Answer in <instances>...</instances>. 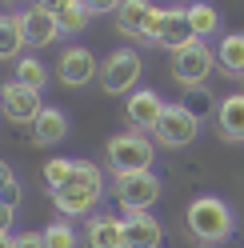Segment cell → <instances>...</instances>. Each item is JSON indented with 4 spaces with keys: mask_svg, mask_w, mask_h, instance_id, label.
I'll return each instance as SVG.
<instances>
[{
    "mask_svg": "<svg viewBox=\"0 0 244 248\" xmlns=\"http://www.w3.org/2000/svg\"><path fill=\"white\" fill-rule=\"evenodd\" d=\"M52 196V204L60 216H92L100 204H104V196H108V180H104V168L96 160H76L72 164V176L60 184V188L48 192Z\"/></svg>",
    "mask_w": 244,
    "mask_h": 248,
    "instance_id": "6da1fadb",
    "label": "cell"
},
{
    "mask_svg": "<svg viewBox=\"0 0 244 248\" xmlns=\"http://www.w3.org/2000/svg\"><path fill=\"white\" fill-rule=\"evenodd\" d=\"M184 224L192 232V240L208 248V244H224L236 232V216L228 208V200L220 196H196L184 212Z\"/></svg>",
    "mask_w": 244,
    "mask_h": 248,
    "instance_id": "7a4b0ae2",
    "label": "cell"
},
{
    "mask_svg": "<svg viewBox=\"0 0 244 248\" xmlns=\"http://www.w3.org/2000/svg\"><path fill=\"white\" fill-rule=\"evenodd\" d=\"M152 160H156V148H152V136L140 128H128V132H116L104 140V164L108 172H148Z\"/></svg>",
    "mask_w": 244,
    "mask_h": 248,
    "instance_id": "3957f363",
    "label": "cell"
},
{
    "mask_svg": "<svg viewBox=\"0 0 244 248\" xmlns=\"http://www.w3.org/2000/svg\"><path fill=\"white\" fill-rule=\"evenodd\" d=\"M140 72H144V60L140 52L132 48H116L100 60V88L108 96H132L136 84H140Z\"/></svg>",
    "mask_w": 244,
    "mask_h": 248,
    "instance_id": "277c9868",
    "label": "cell"
},
{
    "mask_svg": "<svg viewBox=\"0 0 244 248\" xmlns=\"http://www.w3.org/2000/svg\"><path fill=\"white\" fill-rule=\"evenodd\" d=\"M160 192H164V184H160V176L152 172V168L148 172H120V176H112V196H116V204L124 212H148L160 200Z\"/></svg>",
    "mask_w": 244,
    "mask_h": 248,
    "instance_id": "5b68a950",
    "label": "cell"
},
{
    "mask_svg": "<svg viewBox=\"0 0 244 248\" xmlns=\"http://www.w3.org/2000/svg\"><path fill=\"white\" fill-rule=\"evenodd\" d=\"M212 68H216V48H208V40H188L184 48L172 52V76L184 88H200Z\"/></svg>",
    "mask_w": 244,
    "mask_h": 248,
    "instance_id": "8992f818",
    "label": "cell"
},
{
    "mask_svg": "<svg viewBox=\"0 0 244 248\" xmlns=\"http://www.w3.org/2000/svg\"><path fill=\"white\" fill-rule=\"evenodd\" d=\"M196 136H200V116L188 104H168L160 124L152 128V140L160 148H188V144H196Z\"/></svg>",
    "mask_w": 244,
    "mask_h": 248,
    "instance_id": "52a82bcc",
    "label": "cell"
},
{
    "mask_svg": "<svg viewBox=\"0 0 244 248\" xmlns=\"http://www.w3.org/2000/svg\"><path fill=\"white\" fill-rule=\"evenodd\" d=\"M40 112H44L40 88L20 84L16 76L0 84V116H4V120H12V124H28V128H32V120H36Z\"/></svg>",
    "mask_w": 244,
    "mask_h": 248,
    "instance_id": "ba28073f",
    "label": "cell"
},
{
    "mask_svg": "<svg viewBox=\"0 0 244 248\" xmlns=\"http://www.w3.org/2000/svg\"><path fill=\"white\" fill-rule=\"evenodd\" d=\"M164 8H156L152 0H124L116 8V28L124 32L128 40H156V28H160Z\"/></svg>",
    "mask_w": 244,
    "mask_h": 248,
    "instance_id": "9c48e42d",
    "label": "cell"
},
{
    "mask_svg": "<svg viewBox=\"0 0 244 248\" xmlns=\"http://www.w3.org/2000/svg\"><path fill=\"white\" fill-rule=\"evenodd\" d=\"M96 76H100L96 52L80 48V44H68V48L60 52V60H56V80L64 84V88H84V84H92Z\"/></svg>",
    "mask_w": 244,
    "mask_h": 248,
    "instance_id": "30bf717a",
    "label": "cell"
},
{
    "mask_svg": "<svg viewBox=\"0 0 244 248\" xmlns=\"http://www.w3.org/2000/svg\"><path fill=\"white\" fill-rule=\"evenodd\" d=\"M164 108H168V104L160 100V92H152V88H136L132 96H128V104H124V116H128V124H132V128L152 132V128L160 124Z\"/></svg>",
    "mask_w": 244,
    "mask_h": 248,
    "instance_id": "8fae6325",
    "label": "cell"
},
{
    "mask_svg": "<svg viewBox=\"0 0 244 248\" xmlns=\"http://www.w3.org/2000/svg\"><path fill=\"white\" fill-rule=\"evenodd\" d=\"M84 248H124V220L112 212H92L84 220Z\"/></svg>",
    "mask_w": 244,
    "mask_h": 248,
    "instance_id": "7c38bea8",
    "label": "cell"
},
{
    "mask_svg": "<svg viewBox=\"0 0 244 248\" xmlns=\"http://www.w3.org/2000/svg\"><path fill=\"white\" fill-rule=\"evenodd\" d=\"M164 228L152 212H128L124 216V248H160Z\"/></svg>",
    "mask_w": 244,
    "mask_h": 248,
    "instance_id": "4fadbf2b",
    "label": "cell"
},
{
    "mask_svg": "<svg viewBox=\"0 0 244 248\" xmlns=\"http://www.w3.org/2000/svg\"><path fill=\"white\" fill-rule=\"evenodd\" d=\"M188 40H196L192 36V24H188V8H164L160 28H156V40H152V44L176 52V48H184Z\"/></svg>",
    "mask_w": 244,
    "mask_h": 248,
    "instance_id": "5bb4252c",
    "label": "cell"
},
{
    "mask_svg": "<svg viewBox=\"0 0 244 248\" xmlns=\"http://www.w3.org/2000/svg\"><path fill=\"white\" fill-rule=\"evenodd\" d=\"M216 128L224 140L244 144V92H232L216 104Z\"/></svg>",
    "mask_w": 244,
    "mask_h": 248,
    "instance_id": "9a60e30c",
    "label": "cell"
},
{
    "mask_svg": "<svg viewBox=\"0 0 244 248\" xmlns=\"http://www.w3.org/2000/svg\"><path fill=\"white\" fill-rule=\"evenodd\" d=\"M24 36H28V48H48V44L60 36V24L52 12H44L40 4L24 8Z\"/></svg>",
    "mask_w": 244,
    "mask_h": 248,
    "instance_id": "2e32d148",
    "label": "cell"
},
{
    "mask_svg": "<svg viewBox=\"0 0 244 248\" xmlns=\"http://www.w3.org/2000/svg\"><path fill=\"white\" fill-rule=\"evenodd\" d=\"M64 136H68V116L60 112V108H44V112L32 120V140L40 148H56Z\"/></svg>",
    "mask_w": 244,
    "mask_h": 248,
    "instance_id": "e0dca14e",
    "label": "cell"
},
{
    "mask_svg": "<svg viewBox=\"0 0 244 248\" xmlns=\"http://www.w3.org/2000/svg\"><path fill=\"white\" fill-rule=\"evenodd\" d=\"M28 48L24 36V12H4L0 16V60H20L16 52Z\"/></svg>",
    "mask_w": 244,
    "mask_h": 248,
    "instance_id": "ac0fdd59",
    "label": "cell"
},
{
    "mask_svg": "<svg viewBox=\"0 0 244 248\" xmlns=\"http://www.w3.org/2000/svg\"><path fill=\"white\" fill-rule=\"evenodd\" d=\"M216 68L224 76H244V32H224L216 44Z\"/></svg>",
    "mask_w": 244,
    "mask_h": 248,
    "instance_id": "d6986e66",
    "label": "cell"
},
{
    "mask_svg": "<svg viewBox=\"0 0 244 248\" xmlns=\"http://www.w3.org/2000/svg\"><path fill=\"white\" fill-rule=\"evenodd\" d=\"M188 24H192V36L196 40H208L212 32H220V16H216V8H212L208 0L188 4Z\"/></svg>",
    "mask_w": 244,
    "mask_h": 248,
    "instance_id": "ffe728a7",
    "label": "cell"
},
{
    "mask_svg": "<svg viewBox=\"0 0 244 248\" xmlns=\"http://www.w3.org/2000/svg\"><path fill=\"white\" fill-rule=\"evenodd\" d=\"M88 16H92V12L84 8V0H72V4H68V8L56 16V24H60V36H76L80 28H88Z\"/></svg>",
    "mask_w": 244,
    "mask_h": 248,
    "instance_id": "44dd1931",
    "label": "cell"
},
{
    "mask_svg": "<svg viewBox=\"0 0 244 248\" xmlns=\"http://www.w3.org/2000/svg\"><path fill=\"white\" fill-rule=\"evenodd\" d=\"M44 240H48V248H76L80 244V236H76V228L68 224V216H60V220H52L48 228H40Z\"/></svg>",
    "mask_w": 244,
    "mask_h": 248,
    "instance_id": "7402d4cb",
    "label": "cell"
},
{
    "mask_svg": "<svg viewBox=\"0 0 244 248\" xmlns=\"http://www.w3.org/2000/svg\"><path fill=\"white\" fill-rule=\"evenodd\" d=\"M16 80L28 84V88H40V84H48V68H44L36 56H20L16 60Z\"/></svg>",
    "mask_w": 244,
    "mask_h": 248,
    "instance_id": "603a6c76",
    "label": "cell"
},
{
    "mask_svg": "<svg viewBox=\"0 0 244 248\" xmlns=\"http://www.w3.org/2000/svg\"><path fill=\"white\" fill-rule=\"evenodd\" d=\"M72 164H76V160H64V156H52L48 164H44V184H48V192L60 188V184L72 176Z\"/></svg>",
    "mask_w": 244,
    "mask_h": 248,
    "instance_id": "cb8c5ba5",
    "label": "cell"
},
{
    "mask_svg": "<svg viewBox=\"0 0 244 248\" xmlns=\"http://www.w3.org/2000/svg\"><path fill=\"white\" fill-rule=\"evenodd\" d=\"M120 4H124V0H84V8L92 12V16H104V12H112V16H116Z\"/></svg>",
    "mask_w": 244,
    "mask_h": 248,
    "instance_id": "d4e9b609",
    "label": "cell"
},
{
    "mask_svg": "<svg viewBox=\"0 0 244 248\" xmlns=\"http://www.w3.org/2000/svg\"><path fill=\"white\" fill-rule=\"evenodd\" d=\"M16 248H48V240H44V232H20Z\"/></svg>",
    "mask_w": 244,
    "mask_h": 248,
    "instance_id": "484cf974",
    "label": "cell"
},
{
    "mask_svg": "<svg viewBox=\"0 0 244 248\" xmlns=\"http://www.w3.org/2000/svg\"><path fill=\"white\" fill-rule=\"evenodd\" d=\"M0 200H4L8 208H16V204H20V180H8L4 192H0Z\"/></svg>",
    "mask_w": 244,
    "mask_h": 248,
    "instance_id": "4316f807",
    "label": "cell"
},
{
    "mask_svg": "<svg viewBox=\"0 0 244 248\" xmlns=\"http://www.w3.org/2000/svg\"><path fill=\"white\" fill-rule=\"evenodd\" d=\"M12 224H16V208H8L0 200V232H12Z\"/></svg>",
    "mask_w": 244,
    "mask_h": 248,
    "instance_id": "83f0119b",
    "label": "cell"
},
{
    "mask_svg": "<svg viewBox=\"0 0 244 248\" xmlns=\"http://www.w3.org/2000/svg\"><path fill=\"white\" fill-rule=\"evenodd\" d=\"M36 4H40L44 12H52V16H60V12H64V8L72 4V0H36Z\"/></svg>",
    "mask_w": 244,
    "mask_h": 248,
    "instance_id": "f1b7e54d",
    "label": "cell"
},
{
    "mask_svg": "<svg viewBox=\"0 0 244 248\" xmlns=\"http://www.w3.org/2000/svg\"><path fill=\"white\" fill-rule=\"evenodd\" d=\"M8 180H16V176H12V168L0 160V192H4V184H8Z\"/></svg>",
    "mask_w": 244,
    "mask_h": 248,
    "instance_id": "f546056e",
    "label": "cell"
},
{
    "mask_svg": "<svg viewBox=\"0 0 244 248\" xmlns=\"http://www.w3.org/2000/svg\"><path fill=\"white\" fill-rule=\"evenodd\" d=\"M0 248H16V236L12 232H0Z\"/></svg>",
    "mask_w": 244,
    "mask_h": 248,
    "instance_id": "4dcf8cb0",
    "label": "cell"
},
{
    "mask_svg": "<svg viewBox=\"0 0 244 248\" xmlns=\"http://www.w3.org/2000/svg\"><path fill=\"white\" fill-rule=\"evenodd\" d=\"M8 4H12V8H16V4H36V0H8Z\"/></svg>",
    "mask_w": 244,
    "mask_h": 248,
    "instance_id": "1f68e13d",
    "label": "cell"
},
{
    "mask_svg": "<svg viewBox=\"0 0 244 248\" xmlns=\"http://www.w3.org/2000/svg\"><path fill=\"white\" fill-rule=\"evenodd\" d=\"M180 4H184V8H188V4H196V0H180Z\"/></svg>",
    "mask_w": 244,
    "mask_h": 248,
    "instance_id": "d6a6232c",
    "label": "cell"
},
{
    "mask_svg": "<svg viewBox=\"0 0 244 248\" xmlns=\"http://www.w3.org/2000/svg\"><path fill=\"white\" fill-rule=\"evenodd\" d=\"M240 80H244V76H240Z\"/></svg>",
    "mask_w": 244,
    "mask_h": 248,
    "instance_id": "836d02e7",
    "label": "cell"
}]
</instances>
